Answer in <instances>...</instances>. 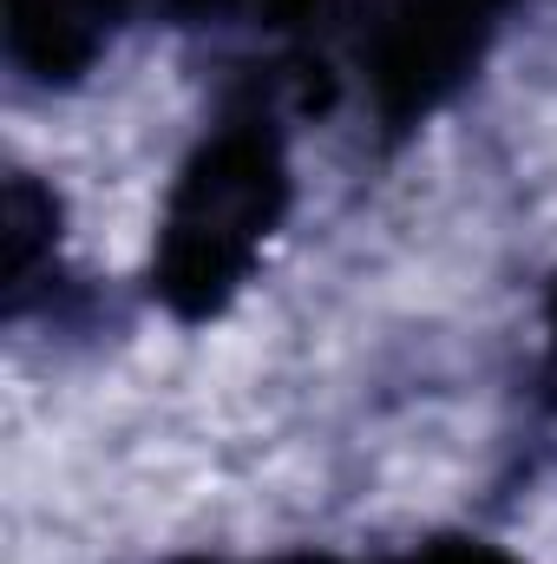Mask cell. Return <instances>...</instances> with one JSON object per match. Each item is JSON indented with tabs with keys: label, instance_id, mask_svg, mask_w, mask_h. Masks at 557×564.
<instances>
[{
	"label": "cell",
	"instance_id": "cell-3",
	"mask_svg": "<svg viewBox=\"0 0 557 564\" xmlns=\"http://www.w3.org/2000/svg\"><path fill=\"white\" fill-rule=\"evenodd\" d=\"M144 0H7V46L26 73H79Z\"/></svg>",
	"mask_w": 557,
	"mask_h": 564
},
{
	"label": "cell",
	"instance_id": "cell-1",
	"mask_svg": "<svg viewBox=\"0 0 557 564\" xmlns=\"http://www.w3.org/2000/svg\"><path fill=\"white\" fill-rule=\"evenodd\" d=\"M282 191L288 171H282V132L270 106L230 112L171 191L164 237H157V295L177 315L223 308V295L250 276L263 237L276 230Z\"/></svg>",
	"mask_w": 557,
	"mask_h": 564
},
{
	"label": "cell",
	"instance_id": "cell-4",
	"mask_svg": "<svg viewBox=\"0 0 557 564\" xmlns=\"http://www.w3.org/2000/svg\"><path fill=\"white\" fill-rule=\"evenodd\" d=\"M401 564H505V558L472 552V545H446V552H419V558H401Z\"/></svg>",
	"mask_w": 557,
	"mask_h": 564
},
{
	"label": "cell",
	"instance_id": "cell-2",
	"mask_svg": "<svg viewBox=\"0 0 557 564\" xmlns=\"http://www.w3.org/2000/svg\"><path fill=\"white\" fill-rule=\"evenodd\" d=\"M499 13L505 0H381L361 40L381 112L414 119L439 93H452V79H466Z\"/></svg>",
	"mask_w": 557,
	"mask_h": 564
}]
</instances>
